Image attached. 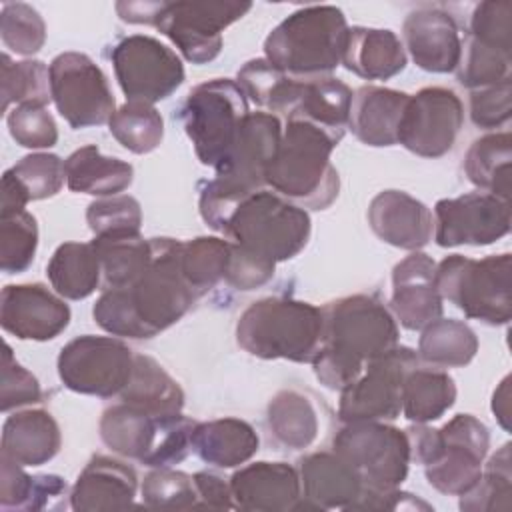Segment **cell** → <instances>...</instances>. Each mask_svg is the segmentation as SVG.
Here are the masks:
<instances>
[{
	"label": "cell",
	"instance_id": "1",
	"mask_svg": "<svg viewBox=\"0 0 512 512\" xmlns=\"http://www.w3.org/2000/svg\"><path fill=\"white\" fill-rule=\"evenodd\" d=\"M322 344L312 358L320 384L344 390L378 358L398 344V324L392 312L374 296L352 294L322 308Z\"/></svg>",
	"mask_w": 512,
	"mask_h": 512
},
{
	"label": "cell",
	"instance_id": "2",
	"mask_svg": "<svg viewBox=\"0 0 512 512\" xmlns=\"http://www.w3.org/2000/svg\"><path fill=\"white\" fill-rule=\"evenodd\" d=\"M340 140L342 136L304 118H288L276 154L264 170L266 188L302 208H328L340 188L338 172L330 162Z\"/></svg>",
	"mask_w": 512,
	"mask_h": 512
},
{
	"label": "cell",
	"instance_id": "3",
	"mask_svg": "<svg viewBox=\"0 0 512 512\" xmlns=\"http://www.w3.org/2000/svg\"><path fill=\"white\" fill-rule=\"evenodd\" d=\"M324 332L322 308L282 296L252 302L236 322V342L262 360L312 362Z\"/></svg>",
	"mask_w": 512,
	"mask_h": 512
},
{
	"label": "cell",
	"instance_id": "4",
	"mask_svg": "<svg viewBox=\"0 0 512 512\" xmlns=\"http://www.w3.org/2000/svg\"><path fill=\"white\" fill-rule=\"evenodd\" d=\"M346 16L336 6H304L288 14L264 40V58L298 80L328 76L342 60Z\"/></svg>",
	"mask_w": 512,
	"mask_h": 512
},
{
	"label": "cell",
	"instance_id": "5",
	"mask_svg": "<svg viewBox=\"0 0 512 512\" xmlns=\"http://www.w3.org/2000/svg\"><path fill=\"white\" fill-rule=\"evenodd\" d=\"M310 232V214L302 206L270 188H262L238 202L222 234L234 244L278 264L300 254L308 244Z\"/></svg>",
	"mask_w": 512,
	"mask_h": 512
},
{
	"label": "cell",
	"instance_id": "6",
	"mask_svg": "<svg viewBox=\"0 0 512 512\" xmlns=\"http://www.w3.org/2000/svg\"><path fill=\"white\" fill-rule=\"evenodd\" d=\"M436 290L464 316L490 326L508 324L512 318V256L492 254L474 260L450 254L436 264Z\"/></svg>",
	"mask_w": 512,
	"mask_h": 512
},
{
	"label": "cell",
	"instance_id": "7",
	"mask_svg": "<svg viewBox=\"0 0 512 512\" xmlns=\"http://www.w3.org/2000/svg\"><path fill=\"white\" fill-rule=\"evenodd\" d=\"M248 98L230 78L202 82L186 96L180 118L198 160L214 170L230 152L240 122L248 114Z\"/></svg>",
	"mask_w": 512,
	"mask_h": 512
},
{
	"label": "cell",
	"instance_id": "8",
	"mask_svg": "<svg viewBox=\"0 0 512 512\" xmlns=\"http://www.w3.org/2000/svg\"><path fill=\"white\" fill-rule=\"evenodd\" d=\"M150 242V264L124 292L148 338H154L176 324L198 296L180 268L182 242L174 238H150Z\"/></svg>",
	"mask_w": 512,
	"mask_h": 512
},
{
	"label": "cell",
	"instance_id": "9",
	"mask_svg": "<svg viewBox=\"0 0 512 512\" xmlns=\"http://www.w3.org/2000/svg\"><path fill=\"white\" fill-rule=\"evenodd\" d=\"M332 448L362 476L364 488H398L408 476L412 460L408 434L386 422H344Z\"/></svg>",
	"mask_w": 512,
	"mask_h": 512
},
{
	"label": "cell",
	"instance_id": "10",
	"mask_svg": "<svg viewBox=\"0 0 512 512\" xmlns=\"http://www.w3.org/2000/svg\"><path fill=\"white\" fill-rule=\"evenodd\" d=\"M62 384L86 396L112 398L124 390L134 366V352L112 336L84 334L70 340L58 354Z\"/></svg>",
	"mask_w": 512,
	"mask_h": 512
},
{
	"label": "cell",
	"instance_id": "11",
	"mask_svg": "<svg viewBox=\"0 0 512 512\" xmlns=\"http://www.w3.org/2000/svg\"><path fill=\"white\" fill-rule=\"evenodd\" d=\"M116 80L132 102L154 104L172 96L184 82L180 56L146 34L122 38L110 52Z\"/></svg>",
	"mask_w": 512,
	"mask_h": 512
},
{
	"label": "cell",
	"instance_id": "12",
	"mask_svg": "<svg viewBox=\"0 0 512 512\" xmlns=\"http://www.w3.org/2000/svg\"><path fill=\"white\" fill-rule=\"evenodd\" d=\"M420 364L416 350L394 346L366 362L362 374L340 390L338 416L342 422H388L402 412V384L410 368Z\"/></svg>",
	"mask_w": 512,
	"mask_h": 512
},
{
	"label": "cell",
	"instance_id": "13",
	"mask_svg": "<svg viewBox=\"0 0 512 512\" xmlns=\"http://www.w3.org/2000/svg\"><path fill=\"white\" fill-rule=\"evenodd\" d=\"M50 94L72 128L106 124L116 102L100 66L82 52H62L50 62Z\"/></svg>",
	"mask_w": 512,
	"mask_h": 512
},
{
	"label": "cell",
	"instance_id": "14",
	"mask_svg": "<svg viewBox=\"0 0 512 512\" xmlns=\"http://www.w3.org/2000/svg\"><path fill=\"white\" fill-rule=\"evenodd\" d=\"M252 8L250 2H162L156 24L192 64H208L222 50V32Z\"/></svg>",
	"mask_w": 512,
	"mask_h": 512
},
{
	"label": "cell",
	"instance_id": "15",
	"mask_svg": "<svg viewBox=\"0 0 512 512\" xmlns=\"http://www.w3.org/2000/svg\"><path fill=\"white\" fill-rule=\"evenodd\" d=\"M464 124V106L454 90L444 86H426L408 96L398 144L422 158H440L448 154Z\"/></svg>",
	"mask_w": 512,
	"mask_h": 512
},
{
	"label": "cell",
	"instance_id": "16",
	"mask_svg": "<svg viewBox=\"0 0 512 512\" xmlns=\"http://www.w3.org/2000/svg\"><path fill=\"white\" fill-rule=\"evenodd\" d=\"M510 232V200L490 192L442 198L434 206V240L442 248L488 246Z\"/></svg>",
	"mask_w": 512,
	"mask_h": 512
},
{
	"label": "cell",
	"instance_id": "17",
	"mask_svg": "<svg viewBox=\"0 0 512 512\" xmlns=\"http://www.w3.org/2000/svg\"><path fill=\"white\" fill-rule=\"evenodd\" d=\"M444 440L442 456L424 466L432 488L448 496L466 494L482 474V462L490 448V432L472 414H456L440 428Z\"/></svg>",
	"mask_w": 512,
	"mask_h": 512
},
{
	"label": "cell",
	"instance_id": "18",
	"mask_svg": "<svg viewBox=\"0 0 512 512\" xmlns=\"http://www.w3.org/2000/svg\"><path fill=\"white\" fill-rule=\"evenodd\" d=\"M0 324L20 338L46 342L70 324V308L44 284H8L0 294Z\"/></svg>",
	"mask_w": 512,
	"mask_h": 512
},
{
	"label": "cell",
	"instance_id": "19",
	"mask_svg": "<svg viewBox=\"0 0 512 512\" xmlns=\"http://www.w3.org/2000/svg\"><path fill=\"white\" fill-rule=\"evenodd\" d=\"M402 36L404 50L410 52L418 68L432 74H448L456 70L462 54V40L458 24L450 12L434 6L416 8L406 16Z\"/></svg>",
	"mask_w": 512,
	"mask_h": 512
},
{
	"label": "cell",
	"instance_id": "20",
	"mask_svg": "<svg viewBox=\"0 0 512 512\" xmlns=\"http://www.w3.org/2000/svg\"><path fill=\"white\" fill-rule=\"evenodd\" d=\"M436 262L416 250L392 270L390 308L406 330H422L442 316V296L434 284Z\"/></svg>",
	"mask_w": 512,
	"mask_h": 512
},
{
	"label": "cell",
	"instance_id": "21",
	"mask_svg": "<svg viewBox=\"0 0 512 512\" xmlns=\"http://www.w3.org/2000/svg\"><path fill=\"white\" fill-rule=\"evenodd\" d=\"M234 508L250 512H288L302 500L300 474L286 462H254L230 478Z\"/></svg>",
	"mask_w": 512,
	"mask_h": 512
},
{
	"label": "cell",
	"instance_id": "22",
	"mask_svg": "<svg viewBox=\"0 0 512 512\" xmlns=\"http://www.w3.org/2000/svg\"><path fill=\"white\" fill-rule=\"evenodd\" d=\"M368 224L382 242L412 252L424 248L434 234L430 208L402 190L378 192L368 206Z\"/></svg>",
	"mask_w": 512,
	"mask_h": 512
},
{
	"label": "cell",
	"instance_id": "23",
	"mask_svg": "<svg viewBox=\"0 0 512 512\" xmlns=\"http://www.w3.org/2000/svg\"><path fill=\"white\" fill-rule=\"evenodd\" d=\"M138 476L132 466L110 456H92L70 490L76 512L124 510L134 504Z\"/></svg>",
	"mask_w": 512,
	"mask_h": 512
},
{
	"label": "cell",
	"instance_id": "24",
	"mask_svg": "<svg viewBox=\"0 0 512 512\" xmlns=\"http://www.w3.org/2000/svg\"><path fill=\"white\" fill-rule=\"evenodd\" d=\"M298 474L302 498L308 500L316 510H350V506L364 492L362 476L334 450L304 456L298 462Z\"/></svg>",
	"mask_w": 512,
	"mask_h": 512
},
{
	"label": "cell",
	"instance_id": "25",
	"mask_svg": "<svg viewBox=\"0 0 512 512\" xmlns=\"http://www.w3.org/2000/svg\"><path fill=\"white\" fill-rule=\"evenodd\" d=\"M408 96L392 88L360 86L352 92L348 128L366 146L398 144V128Z\"/></svg>",
	"mask_w": 512,
	"mask_h": 512
},
{
	"label": "cell",
	"instance_id": "26",
	"mask_svg": "<svg viewBox=\"0 0 512 512\" xmlns=\"http://www.w3.org/2000/svg\"><path fill=\"white\" fill-rule=\"evenodd\" d=\"M340 64L364 80H388L406 68V50L388 28L352 26L344 40Z\"/></svg>",
	"mask_w": 512,
	"mask_h": 512
},
{
	"label": "cell",
	"instance_id": "27",
	"mask_svg": "<svg viewBox=\"0 0 512 512\" xmlns=\"http://www.w3.org/2000/svg\"><path fill=\"white\" fill-rule=\"evenodd\" d=\"M60 446V426L48 410L16 412L2 426V456L20 466H42L58 454Z\"/></svg>",
	"mask_w": 512,
	"mask_h": 512
},
{
	"label": "cell",
	"instance_id": "28",
	"mask_svg": "<svg viewBox=\"0 0 512 512\" xmlns=\"http://www.w3.org/2000/svg\"><path fill=\"white\" fill-rule=\"evenodd\" d=\"M260 446L256 430L240 418H216L196 422L192 432V452L216 468H236L246 464Z\"/></svg>",
	"mask_w": 512,
	"mask_h": 512
},
{
	"label": "cell",
	"instance_id": "29",
	"mask_svg": "<svg viewBox=\"0 0 512 512\" xmlns=\"http://www.w3.org/2000/svg\"><path fill=\"white\" fill-rule=\"evenodd\" d=\"M64 172L66 186L72 192L100 198L124 192L134 180L132 164L114 156H104L94 144L74 150L64 160Z\"/></svg>",
	"mask_w": 512,
	"mask_h": 512
},
{
	"label": "cell",
	"instance_id": "30",
	"mask_svg": "<svg viewBox=\"0 0 512 512\" xmlns=\"http://www.w3.org/2000/svg\"><path fill=\"white\" fill-rule=\"evenodd\" d=\"M162 416H152L142 408L120 402L102 412L98 430L102 442L116 454L144 464L160 428Z\"/></svg>",
	"mask_w": 512,
	"mask_h": 512
},
{
	"label": "cell",
	"instance_id": "31",
	"mask_svg": "<svg viewBox=\"0 0 512 512\" xmlns=\"http://www.w3.org/2000/svg\"><path fill=\"white\" fill-rule=\"evenodd\" d=\"M120 398L152 416H170L184 408V390L180 384L146 354H134L132 374Z\"/></svg>",
	"mask_w": 512,
	"mask_h": 512
},
{
	"label": "cell",
	"instance_id": "32",
	"mask_svg": "<svg viewBox=\"0 0 512 512\" xmlns=\"http://www.w3.org/2000/svg\"><path fill=\"white\" fill-rule=\"evenodd\" d=\"M456 402V384L448 372L416 364L404 376L402 414L414 424H428L444 416Z\"/></svg>",
	"mask_w": 512,
	"mask_h": 512
},
{
	"label": "cell",
	"instance_id": "33",
	"mask_svg": "<svg viewBox=\"0 0 512 512\" xmlns=\"http://www.w3.org/2000/svg\"><path fill=\"white\" fill-rule=\"evenodd\" d=\"M266 424L274 440L290 450L308 448L320 432L314 402L296 388H284L272 396L266 408Z\"/></svg>",
	"mask_w": 512,
	"mask_h": 512
},
{
	"label": "cell",
	"instance_id": "34",
	"mask_svg": "<svg viewBox=\"0 0 512 512\" xmlns=\"http://www.w3.org/2000/svg\"><path fill=\"white\" fill-rule=\"evenodd\" d=\"M46 274L58 296L84 300L98 288L102 264L92 242H64L54 250Z\"/></svg>",
	"mask_w": 512,
	"mask_h": 512
},
{
	"label": "cell",
	"instance_id": "35",
	"mask_svg": "<svg viewBox=\"0 0 512 512\" xmlns=\"http://www.w3.org/2000/svg\"><path fill=\"white\" fill-rule=\"evenodd\" d=\"M352 90L338 78L322 76L302 82L294 110L286 118H304L332 134L344 136L348 128Z\"/></svg>",
	"mask_w": 512,
	"mask_h": 512
},
{
	"label": "cell",
	"instance_id": "36",
	"mask_svg": "<svg viewBox=\"0 0 512 512\" xmlns=\"http://www.w3.org/2000/svg\"><path fill=\"white\" fill-rule=\"evenodd\" d=\"M468 180L484 192L510 200L512 136L510 132L484 134L472 142L464 158Z\"/></svg>",
	"mask_w": 512,
	"mask_h": 512
},
{
	"label": "cell",
	"instance_id": "37",
	"mask_svg": "<svg viewBox=\"0 0 512 512\" xmlns=\"http://www.w3.org/2000/svg\"><path fill=\"white\" fill-rule=\"evenodd\" d=\"M92 246L100 258L106 288L130 286L152 258V242L150 238H142L140 232L94 236Z\"/></svg>",
	"mask_w": 512,
	"mask_h": 512
},
{
	"label": "cell",
	"instance_id": "38",
	"mask_svg": "<svg viewBox=\"0 0 512 512\" xmlns=\"http://www.w3.org/2000/svg\"><path fill=\"white\" fill-rule=\"evenodd\" d=\"M476 352V332L460 320L440 316L422 328L416 354L426 366L460 368L470 364Z\"/></svg>",
	"mask_w": 512,
	"mask_h": 512
},
{
	"label": "cell",
	"instance_id": "39",
	"mask_svg": "<svg viewBox=\"0 0 512 512\" xmlns=\"http://www.w3.org/2000/svg\"><path fill=\"white\" fill-rule=\"evenodd\" d=\"M302 82L276 68L266 58L248 60L238 70V86L254 104L272 114H290L298 102Z\"/></svg>",
	"mask_w": 512,
	"mask_h": 512
},
{
	"label": "cell",
	"instance_id": "40",
	"mask_svg": "<svg viewBox=\"0 0 512 512\" xmlns=\"http://www.w3.org/2000/svg\"><path fill=\"white\" fill-rule=\"evenodd\" d=\"M232 256V242L216 236H198L182 242L180 268L196 296L224 280Z\"/></svg>",
	"mask_w": 512,
	"mask_h": 512
},
{
	"label": "cell",
	"instance_id": "41",
	"mask_svg": "<svg viewBox=\"0 0 512 512\" xmlns=\"http://www.w3.org/2000/svg\"><path fill=\"white\" fill-rule=\"evenodd\" d=\"M108 128L116 142L134 154L156 150L164 138V120L154 104L146 102L122 104L108 120Z\"/></svg>",
	"mask_w": 512,
	"mask_h": 512
},
{
	"label": "cell",
	"instance_id": "42",
	"mask_svg": "<svg viewBox=\"0 0 512 512\" xmlns=\"http://www.w3.org/2000/svg\"><path fill=\"white\" fill-rule=\"evenodd\" d=\"M0 86H2V112L8 114L12 104L38 102L48 104L50 94V66L40 60H22L14 62L8 54H2L0 60Z\"/></svg>",
	"mask_w": 512,
	"mask_h": 512
},
{
	"label": "cell",
	"instance_id": "43",
	"mask_svg": "<svg viewBox=\"0 0 512 512\" xmlns=\"http://www.w3.org/2000/svg\"><path fill=\"white\" fill-rule=\"evenodd\" d=\"M512 468L510 444H504L490 456L478 482L460 496V510L464 512H494L512 508Z\"/></svg>",
	"mask_w": 512,
	"mask_h": 512
},
{
	"label": "cell",
	"instance_id": "44",
	"mask_svg": "<svg viewBox=\"0 0 512 512\" xmlns=\"http://www.w3.org/2000/svg\"><path fill=\"white\" fill-rule=\"evenodd\" d=\"M38 248L36 218L26 212L0 216V268L6 274H20L30 268Z\"/></svg>",
	"mask_w": 512,
	"mask_h": 512
},
{
	"label": "cell",
	"instance_id": "45",
	"mask_svg": "<svg viewBox=\"0 0 512 512\" xmlns=\"http://www.w3.org/2000/svg\"><path fill=\"white\" fill-rule=\"evenodd\" d=\"M512 58L508 52L486 46L472 36L462 44L460 62L456 66L458 82L468 90L486 88L510 78Z\"/></svg>",
	"mask_w": 512,
	"mask_h": 512
},
{
	"label": "cell",
	"instance_id": "46",
	"mask_svg": "<svg viewBox=\"0 0 512 512\" xmlns=\"http://www.w3.org/2000/svg\"><path fill=\"white\" fill-rule=\"evenodd\" d=\"M140 490L142 502L156 510H190L198 502L194 478L174 468H154L144 476Z\"/></svg>",
	"mask_w": 512,
	"mask_h": 512
},
{
	"label": "cell",
	"instance_id": "47",
	"mask_svg": "<svg viewBox=\"0 0 512 512\" xmlns=\"http://www.w3.org/2000/svg\"><path fill=\"white\" fill-rule=\"evenodd\" d=\"M0 36L6 48L32 56L46 42V24L36 8L24 2L4 4L0 12Z\"/></svg>",
	"mask_w": 512,
	"mask_h": 512
},
{
	"label": "cell",
	"instance_id": "48",
	"mask_svg": "<svg viewBox=\"0 0 512 512\" xmlns=\"http://www.w3.org/2000/svg\"><path fill=\"white\" fill-rule=\"evenodd\" d=\"M10 174L18 180L30 200H44L58 194L66 180L64 162L60 156L48 152L24 156L10 168Z\"/></svg>",
	"mask_w": 512,
	"mask_h": 512
},
{
	"label": "cell",
	"instance_id": "49",
	"mask_svg": "<svg viewBox=\"0 0 512 512\" xmlns=\"http://www.w3.org/2000/svg\"><path fill=\"white\" fill-rule=\"evenodd\" d=\"M6 124L10 136L22 148L42 150L52 148L58 142V126L44 104L24 102L14 106L6 114Z\"/></svg>",
	"mask_w": 512,
	"mask_h": 512
},
{
	"label": "cell",
	"instance_id": "50",
	"mask_svg": "<svg viewBox=\"0 0 512 512\" xmlns=\"http://www.w3.org/2000/svg\"><path fill=\"white\" fill-rule=\"evenodd\" d=\"M86 222L94 236L140 232L142 208L140 202L128 194L104 196L90 202L86 210Z\"/></svg>",
	"mask_w": 512,
	"mask_h": 512
},
{
	"label": "cell",
	"instance_id": "51",
	"mask_svg": "<svg viewBox=\"0 0 512 512\" xmlns=\"http://www.w3.org/2000/svg\"><path fill=\"white\" fill-rule=\"evenodd\" d=\"M194 426L196 422L182 416V412L162 416L156 442L144 464L152 468H172L174 464L182 462L192 452Z\"/></svg>",
	"mask_w": 512,
	"mask_h": 512
},
{
	"label": "cell",
	"instance_id": "52",
	"mask_svg": "<svg viewBox=\"0 0 512 512\" xmlns=\"http://www.w3.org/2000/svg\"><path fill=\"white\" fill-rule=\"evenodd\" d=\"M470 36L512 54V2L486 0L476 4L470 16Z\"/></svg>",
	"mask_w": 512,
	"mask_h": 512
},
{
	"label": "cell",
	"instance_id": "53",
	"mask_svg": "<svg viewBox=\"0 0 512 512\" xmlns=\"http://www.w3.org/2000/svg\"><path fill=\"white\" fill-rule=\"evenodd\" d=\"M42 400V390L32 372H28L12 354V348L4 346L2 356V392L0 410L10 412L12 408L36 404Z\"/></svg>",
	"mask_w": 512,
	"mask_h": 512
},
{
	"label": "cell",
	"instance_id": "54",
	"mask_svg": "<svg viewBox=\"0 0 512 512\" xmlns=\"http://www.w3.org/2000/svg\"><path fill=\"white\" fill-rule=\"evenodd\" d=\"M512 114V82L502 80L498 84L470 90V118L478 128H500Z\"/></svg>",
	"mask_w": 512,
	"mask_h": 512
},
{
	"label": "cell",
	"instance_id": "55",
	"mask_svg": "<svg viewBox=\"0 0 512 512\" xmlns=\"http://www.w3.org/2000/svg\"><path fill=\"white\" fill-rule=\"evenodd\" d=\"M274 270H276V262L262 258L232 242V256H230V266L224 276V282L236 290L248 292L272 280Z\"/></svg>",
	"mask_w": 512,
	"mask_h": 512
},
{
	"label": "cell",
	"instance_id": "56",
	"mask_svg": "<svg viewBox=\"0 0 512 512\" xmlns=\"http://www.w3.org/2000/svg\"><path fill=\"white\" fill-rule=\"evenodd\" d=\"M0 508L2 510H28L34 476L26 474L20 464L0 456Z\"/></svg>",
	"mask_w": 512,
	"mask_h": 512
},
{
	"label": "cell",
	"instance_id": "57",
	"mask_svg": "<svg viewBox=\"0 0 512 512\" xmlns=\"http://www.w3.org/2000/svg\"><path fill=\"white\" fill-rule=\"evenodd\" d=\"M350 510H432V506L410 492H402L398 486L386 490L364 488Z\"/></svg>",
	"mask_w": 512,
	"mask_h": 512
},
{
	"label": "cell",
	"instance_id": "58",
	"mask_svg": "<svg viewBox=\"0 0 512 512\" xmlns=\"http://www.w3.org/2000/svg\"><path fill=\"white\" fill-rule=\"evenodd\" d=\"M194 486L198 494L196 508H208V510H232L234 500H232V490L230 482L220 478L218 474L212 472H196L194 476Z\"/></svg>",
	"mask_w": 512,
	"mask_h": 512
},
{
	"label": "cell",
	"instance_id": "59",
	"mask_svg": "<svg viewBox=\"0 0 512 512\" xmlns=\"http://www.w3.org/2000/svg\"><path fill=\"white\" fill-rule=\"evenodd\" d=\"M410 442V458L422 466L436 462L444 452V440L440 428H430L426 424H414L406 430Z\"/></svg>",
	"mask_w": 512,
	"mask_h": 512
},
{
	"label": "cell",
	"instance_id": "60",
	"mask_svg": "<svg viewBox=\"0 0 512 512\" xmlns=\"http://www.w3.org/2000/svg\"><path fill=\"white\" fill-rule=\"evenodd\" d=\"M160 6L162 2H118L116 12L124 22L154 26Z\"/></svg>",
	"mask_w": 512,
	"mask_h": 512
},
{
	"label": "cell",
	"instance_id": "61",
	"mask_svg": "<svg viewBox=\"0 0 512 512\" xmlns=\"http://www.w3.org/2000/svg\"><path fill=\"white\" fill-rule=\"evenodd\" d=\"M30 202L28 194L22 190V186L18 184V180L10 174V170H6L2 174V214H14L26 208V204Z\"/></svg>",
	"mask_w": 512,
	"mask_h": 512
},
{
	"label": "cell",
	"instance_id": "62",
	"mask_svg": "<svg viewBox=\"0 0 512 512\" xmlns=\"http://www.w3.org/2000/svg\"><path fill=\"white\" fill-rule=\"evenodd\" d=\"M492 412L504 430H510V376H506L492 396Z\"/></svg>",
	"mask_w": 512,
	"mask_h": 512
}]
</instances>
